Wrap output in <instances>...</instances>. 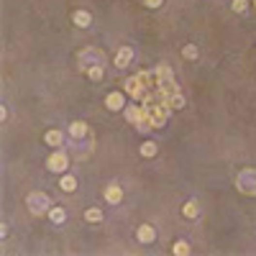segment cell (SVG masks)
<instances>
[{"instance_id": "6da1fadb", "label": "cell", "mask_w": 256, "mask_h": 256, "mask_svg": "<svg viewBox=\"0 0 256 256\" xmlns=\"http://www.w3.org/2000/svg\"><path fill=\"white\" fill-rule=\"evenodd\" d=\"M26 208L31 210V215L41 218V215H49V210L54 205H51V197L47 195V192H31V195L26 197Z\"/></svg>"}, {"instance_id": "7a4b0ae2", "label": "cell", "mask_w": 256, "mask_h": 256, "mask_svg": "<svg viewBox=\"0 0 256 256\" xmlns=\"http://www.w3.org/2000/svg\"><path fill=\"white\" fill-rule=\"evenodd\" d=\"M236 190L246 197H256V169H241L236 175Z\"/></svg>"}, {"instance_id": "3957f363", "label": "cell", "mask_w": 256, "mask_h": 256, "mask_svg": "<svg viewBox=\"0 0 256 256\" xmlns=\"http://www.w3.org/2000/svg\"><path fill=\"white\" fill-rule=\"evenodd\" d=\"M67 167H69V154L59 146V149L47 159V169L54 172V175H64V172H67Z\"/></svg>"}, {"instance_id": "277c9868", "label": "cell", "mask_w": 256, "mask_h": 256, "mask_svg": "<svg viewBox=\"0 0 256 256\" xmlns=\"http://www.w3.org/2000/svg\"><path fill=\"white\" fill-rule=\"evenodd\" d=\"M95 64H105V57L100 49H82L80 51V69L87 72L90 67H95Z\"/></svg>"}, {"instance_id": "5b68a950", "label": "cell", "mask_w": 256, "mask_h": 256, "mask_svg": "<svg viewBox=\"0 0 256 256\" xmlns=\"http://www.w3.org/2000/svg\"><path fill=\"white\" fill-rule=\"evenodd\" d=\"M105 108L108 111H123L126 108V93H108L105 95Z\"/></svg>"}, {"instance_id": "8992f818", "label": "cell", "mask_w": 256, "mask_h": 256, "mask_svg": "<svg viewBox=\"0 0 256 256\" xmlns=\"http://www.w3.org/2000/svg\"><path fill=\"white\" fill-rule=\"evenodd\" d=\"M136 239H139L141 243H154V241H157V228H154L151 223L139 225V231H136Z\"/></svg>"}, {"instance_id": "52a82bcc", "label": "cell", "mask_w": 256, "mask_h": 256, "mask_svg": "<svg viewBox=\"0 0 256 256\" xmlns=\"http://www.w3.org/2000/svg\"><path fill=\"white\" fill-rule=\"evenodd\" d=\"M131 59H133V49L131 47H121L118 49V54H115V59H113V64L118 69H126L128 64H131Z\"/></svg>"}, {"instance_id": "ba28073f", "label": "cell", "mask_w": 256, "mask_h": 256, "mask_svg": "<svg viewBox=\"0 0 256 256\" xmlns=\"http://www.w3.org/2000/svg\"><path fill=\"white\" fill-rule=\"evenodd\" d=\"M87 133H90V128H87L85 121H72V123H69V139H72V141L85 139Z\"/></svg>"}, {"instance_id": "9c48e42d", "label": "cell", "mask_w": 256, "mask_h": 256, "mask_svg": "<svg viewBox=\"0 0 256 256\" xmlns=\"http://www.w3.org/2000/svg\"><path fill=\"white\" fill-rule=\"evenodd\" d=\"M44 144H47V146H54V149H59V146L64 144V133L57 131V128H49V131L44 133Z\"/></svg>"}, {"instance_id": "30bf717a", "label": "cell", "mask_w": 256, "mask_h": 256, "mask_svg": "<svg viewBox=\"0 0 256 256\" xmlns=\"http://www.w3.org/2000/svg\"><path fill=\"white\" fill-rule=\"evenodd\" d=\"M121 200H123V190L118 187L115 182H113V185H108V187H105V203L118 205V203H121Z\"/></svg>"}, {"instance_id": "8fae6325", "label": "cell", "mask_w": 256, "mask_h": 256, "mask_svg": "<svg viewBox=\"0 0 256 256\" xmlns=\"http://www.w3.org/2000/svg\"><path fill=\"white\" fill-rule=\"evenodd\" d=\"M72 23L80 26V29H87L93 23V16H90V11H75L72 13Z\"/></svg>"}, {"instance_id": "7c38bea8", "label": "cell", "mask_w": 256, "mask_h": 256, "mask_svg": "<svg viewBox=\"0 0 256 256\" xmlns=\"http://www.w3.org/2000/svg\"><path fill=\"white\" fill-rule=\"evenodd\" d=\"M157 151H159V146L154 144V141H144L141 149H139V154H141L144 159H154V157H157Z\"/></svg>"}, {"instance_id": "4fadbf2b", "label": "cell", "mask_w": 256, "mask_h": 256, "mask_svg": "<svg viewBox=\"0 0 256 256\" xmlns=\"http://www.w3.org/2000/svg\"><path fill=\"white\" fill-rule=\"evenodd\" d=\"M59 187H62L64 192H75V190H77V177H75V175H62Z\"/></svg>"}, {"instance_id": "5bb4252c", "label": "cell", "mask_w": 256, "mask_h": 256, "mask_svg": "<svg viewBox=\"0 0 256 256\" xmlns=\"http://www.w3.org/2000/svg\"><path fill=\"white\" fill-rule=\"evenodd\" d=\"M197 213H200L197 203H195V200H187V203H185V208H182V215H185L187 221H195V218H197Z\"/></svg>"}, {"instance_id": "9a60e30c", "label": "cell", "mask_w": 256, "mask_h": 256, "mask_svg": "<svg viewBox=\"0 0 256 256\" xmlns=\"http://www.w3.org/2000/svg\"><path fill=\"white\" fill-rule=\"evenodd\" d=\"M49 218H51V223L62 225L64 221H67V210H64V208H57V205H54V208L49 210Z\"/></svg>"}, {"instance_id": "2e32d148", "label": "cell", "mask_w": 256, "mask_h": 256, "mask_svg": "<svg viewBox=\"0 0 256 256\" xmlns=\"http://www.w3.org/2000/svg\"><path fill=\"white\" fill-rule=\"evenodd\" d=\"M85 75H87L90 80H93V82H100V80L105 77V64H95V67H90V69L85 72Z\"/></svg>"}, {"instance_id": "e0dca14e", "label": "cell", "mask_w": 256, "mask_h": 256, "mask_svg": "<svg viewBox=\"0 0 256 256\" xmlns=\"http://www.w3.org/2000/svg\"><path fill=\"white\" fill-rule=\"evenodd\" d=\"M182 57H185L187 62H192V59H197V57H200V51H197L195 44H185V47H182Z\"/></svg>"}, {"instance_id": "ac0fdd59", "label": "cell", "mask_w": 256, "mask_h": 256, "mask_svg": "<svg viewBox=\"0 0 256 256\" xmlns=\"http://www.w3.org/2000/svg\"><path fill=\"white\" fill-rule=\"evenodd\" d=\"M85 221L87 223H100V221H103V213H100L97 208H87L85 210Z\"/></svg>"}, {"instance_id": "d6986e66", "label": "cell", "mask_w": 256, "mask_h": 256, "mask_svg": "<svg viewBox=\"0 0 256 256\" xmlns=\"http://www.w3.org/2000/svg\"><path fill=\"white\" fill-rule=\"evenodd\" d=\"M172 251H175V256H187V254H190V243H187V241H175Z\"/></svg>"}, {"instance_id": "ffe728a7", "label": "cell", "mask_w": 256, "mask_h": 256, "mask_svg": "<svg viewBox=\"0 0 256 256\" xmlns=\"http://www.w3.org/2000/svg\"><path fill=\"white\" fill-rule=\"evenodd\" d=\"M246 8H249V0H233V11L236 13H246Z\"/></svg>"}, {"instance_id": "44dd1931", "label": "cell", "mask_w": 256, "mask_h": 256, "mask_svg": "<svg viewBox=\"0 0 256 256\" xmlns=\"http://www.w3.org/2000/svg\"><path fill=\"white\" fill-rule=\"evenodd\" d=\"M161 3H164V0H144V5H146V8H159Z\"/></svg>"}, {"instance_id": "7402d4cb", "label": "cell", "mask_w": 256, "mask_h": 256, "mask_svg": "<svg viewBox=\"0 0 256 256\" xmlns=\"http://www.w3.org/2000/svg\"><path fill=\"white\" fill-rule=\"evenodd\" d=\"M0 239H8V223H0Z\"/></svg>"}, {"instance_id": "603a6c76", "label": "cell", "mask_w": 256, "mask_h": 256, "mask_svg": "<svg viewBox=\"0 0 256 256\" xmlns=\"http://www.w3.org/2000/svg\"><path fill=\"white\" fill-rule=\"evenodd\" d=\"M0 121H3V123L8 121V108H5V105H3V108H0Z\"/></svg>"}, {"instance_id": "cb8c5ba5", "label": "cell", "mask_w": 256, "mask_h": 256, "mask_svg": "<svg viewBox=\"0 0 256 256\" xmlns=\"http://www.w3.org/2000/svg\"><path fill=\"white\" fill-rule=\"evenodd\" d=\"M254 8H256V0H254Z\"/></svg>"}]
</instances>
